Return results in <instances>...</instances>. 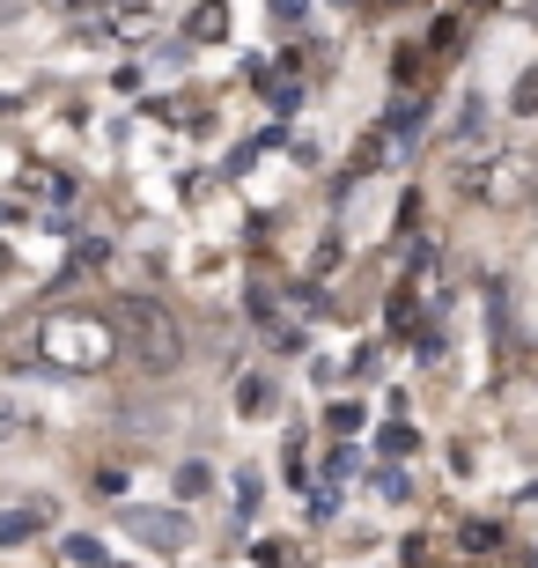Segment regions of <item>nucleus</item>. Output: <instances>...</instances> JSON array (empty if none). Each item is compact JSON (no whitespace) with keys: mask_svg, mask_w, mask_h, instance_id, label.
I'll return each mask as SVG.
<instances>
[{"mask_svg":"<svg viewBox=\"0 0 538 568\" xmlns=\"http://www.w3.org/2000/svg\"><path fill=\"white\" fill-rule=\"evenodd\" d=\"M125 355V333L111 311H52L38 325V362L44 369H67V377H97Z\"/></svg>","mask_w":538,"mask_h":568,"instance_id":"f257e3e1","label":"nucleus"},{"mask_svg":"<svg viewBox=\"0 0 538 568\" xmlns=\"http://www.w3.org/2000/svg\"><path fill=\"white\" fill-rule=\"evenodd\" d=\"M111 317H119V333H125V355L141 362L148 377H170V369L185 362V325H177L155 295H119Z\"/></svg>","mask_w":538,"mask_h":568,"instance_id":"f03ea898","label":"nucleus"},{"mask_svg":"<svg viewBox=\"0 0 538 568\" xmlns=\"http://www.w3.org/2000/svg\"><path fill=\"white\" fill-rule=\"evenodd\" d=\"M457 192H465V200H487V192H495V155H487V163L465 155V163H457Z\"/></svg>","mask_w":538,"mask_h":568,"instance_id":"7ed1b4c3","label":"nucleus"},{"mask_svg":"<svg viewBox=\"0 0 538 568\" xmlns=\"http://www.w3.org/2000/svg\"><path fill=\"white\" fill-rule=\"evenodd\" d=\"M22 185L38 192V200H74V178H60V170H44V163L22 170Z\"/></svg>","mask_w":538,"mask_h":568,"instance_id":"20e7f679","label":"nucleus"},{"mask_svg":"<svg viewBox=\"0 0 538 568\" xmlns=\"http://www.w3.org/2000/svg\"><path fill=\"white\" fill-rule=\"evenodd\" d=\"M222 30H229V8H222V0H200V8H192V22H185V38H200V44L222 38Z\"/></svg>","mask_w":538,"mask_h":568,"instance_id":"39448f33","label":"nucleus"},{"mask_svg":"<svg viewBox=\"0 0 538 568\" xmlns=\"http://www.w3.org/2000/svg\"><path fill=\"white\" fill-rule=\"evenodd\" d=\"M133 531H141V539H163V547H177V539H185V517H133Z\"/></svg>","mask_w":538,"mask_h":568,"instance_id":"423d86ee","label":"nucleus"},{"mask_svg":"<svg viewBox=\"0 0 538 568\" xmlns=\"http://www.w3.org/2000/svg\"><path fill=\"white\" fill-rule=\"evenodd\" d=\"M509 111H517V119H538V67H524V74H517V97H509Z\"/></svg>","mask_w":538,"mask_h":568,"instance_id":"0eeeda50","label":"nucleus"},{"mask_svg":"<svg viewBox=\"0 0 538 568\" xmlns=\"http://www.w3.org/2000/svg\"><path fill=\"white\" fill-rule=\"evenodd\" d=\"M236 406H244L251 422H258V414L273 406V384H266V377H244V399H236Z\"/></svg>","mask_w":538,"mask_h":568,"instance_id":"6e6552de","label":"nucleus"},{"mask_svg":"<svg viewBox=\"0 0 538 568\" xmlns=\"http://www.w3.org/2000/svg\"><path fill=\"white\" fill-rule=\"evenodd\" d=\"M273 16H281V22H295V16H303V0H273Z\"/></svg>","mask_w":538,"mask_h":568,"instance_id":"1a4fd4ad","label":"nucleus"},{"mask_svg":"<svg viewBox=\"0 0 538 568\" xmlns=\"http://www.w3.org/2000/svg\"><path fill=\"white\" fill-rule=\"evenodd\" d=\"M0 274H16V252H8V236H0Z\"/></svg>","mask_w":538,"mask_h":568,"instance_id":"9d476101","label":"nucleus"},{"mask_svg":"<svg viewBox=\"0 0 538 568\" xmlns=\"http://www.w3.org/2000/svg\"><path fill=\"white\" fill-rule=\"evenodd\" d=\"M524 192H531V207H538V170H531V185H524Z\"/></svg>","mask_w":538,"mask_h":568,"instance_id":"9b49d317","label":"nucleus"},{"mask_svg":"<svg viewBox=\"0 0 538 568\" xmlns=\"http://www.w3.org/2000/svg\"><path fill=\"white\" fill-rule=\"evenodd\" d=\"M0 222H8V207H0Z\"/></svg>","mask_w":538,"mask_h":568,"instance_id":"f8f14e48","label":"nucleus"}]
</instances>
